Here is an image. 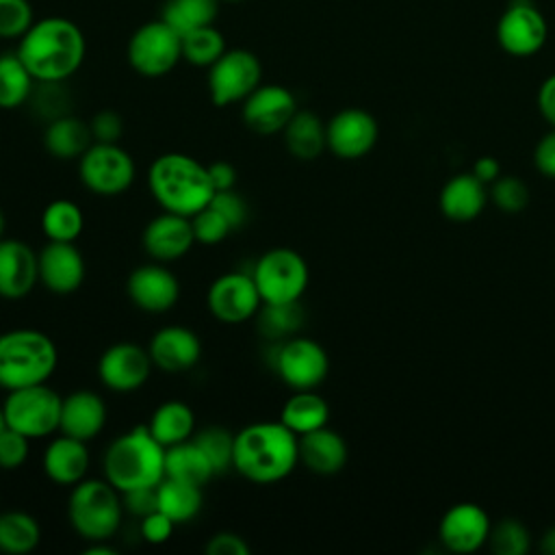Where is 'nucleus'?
I'll return each instance as SVG.
<instances>
[{
	"instance_id": "f257e3e1",
	"label": "nucleus",
	"mask_w": 555,
	"mask_h": 555,
	"mask_svg": "<svg viewBox=\"0 0 555 555\" xmlns=\"http://www.w3.org/2000/svg\"><path fill=\"white\" fill-rule=\"evenodd\" d=\"M15 52L37 82H65L80 69L87 41L76 22L50 15L33 22L17 39Z\"/></svg>"
},
{
	"instance_id": "f03ea898",
	"label": "nucleus",
	"mask_w": 555,
	"mask_h": 555,
	"mask_svg": "<svg viewBox=\"0 0 555 555\" xmlns=\"http://www.w3.org/2000/svg\"><path fill=\"white\" fill-rule=\"evenodd\" d=\"M297 464L299 436L280 418L249 423L234 434L232 468L251 483H278L286 479Z\"/></svg>"
},
{
	"instance_id": "7ed1b4c3",
	"label": "nucleus",
	"mask_w": 555,
	"mask_h": 555,
	"mask_svg": "<svg viewBox=\"0 0 555 555\" xmlns=\"http://www.w3.org/2000/svg\"><path fill=\"white\" fill-rule=\"evenodd\" d=\"M147 186L163 210L184 217L197 215L215 195L208 165L182 152L156 156L147 171Z\"/></svg>"
},
{
	"instance_id": "20e7f679",
	"label": "nucleus",
	"mask_w": 555,
	"mask_h": 555,
	"mask_svg": "<svg viewBox=\"0 0 555 555\" xmlns=\"http://www.w3.org/2000/svg\"><path fill=\"white\" fill-rule=\"evenodd\" d=\"M102 470L104 479L119 492L154 488L165 477V447L150 434L147 425H137L106 447Z\"/></svg>"
},
{
	"instance_id": "39448f33",
	"label": "nucleus",
	"mask_w": 555,
	"mask_h": 555,
	"mask_svg": "<svg viewBox=\"0 0 555 555\" xmlns=\"http://www.w3.org/2000/svg\"><path fill=\"white\" fill-rule=\"evenodd\" d=\"M59 366L54 340L35 327H15L0 334V388L17 390L46 384Z\"/></svg>"
},
{
	"instance_id": "423d86ee",
	"label": "nucleus",
	"mask_w": 555,
	"mask_h": 555,
	"mask_svg": "<svg viewBox=\"0 0 555 555\" xmlns=\"http://www.w3.org/2000/svg\"><path fill=\"white\" fill-rule=\"evenodd\" d=\"M121 492L108 479H89L85 477L72 486L67 499V520L72 529L87 542H106L111 540L124 518Z\"/></svg>"
},
{
	"instance_id": "0eeeda50",
	"label": "nucleus",
	"mask_w": 555,
	"mask_h": 555,
	"mask_svg": "<svg viewBox=\"0 0 555 555\" xmlns=\"http://www.w3.org/2000/svg\"><path fill=\"white\" fill-rule=\"evenodd\" d=\"M267 364L291 390H317L330 373L323 345L299 334L271 343Z\"/></svg>"
},
{
	"instance_id": "6e6552de",
	"label": "nucleus",
	"mask_w": 555,
	"mask_h": 555,
	"mask_svg": "<svg viewBox=\"0 0 555 555\" xmlns=\"http://www.w3.org/2000/svg\"><path fill=\"white\" fill-rule=\"evenodd\" d=\"M249 273L258 286L262 304L301 301L310 282L306 258L291 247H273L260 254Z\"/></svg>"
},
{
	"instance_id": "1a4fd4ad",
	"label": "nucleus",
	"mask_w": 555,
	"mask_h": 555,
	"mask_svg": "<svg viewBox=\"0 0 555 555\" xmlns=\"http://www.w3.org/2000/svg\"><path fill=\"white\" fill-rule=\"evenodd\" d=\"M63 397L46 384H35L9 390L2 412L7 427L20 431L30 440H41L59 434Z\"/></svg>"
},
{
	"instance_id": "9d476101",
	"label": "nucleus",
	"mask_w": 555,
	"mask_h": 555,
	"mask_svg": "<svg viewBox=\"0 0 555 555\" xmlns=\"http://www.w3.org/2000/svg\"><path fill=\"white\" fill-rule=\"evenodd\" d=\"M78 178L89 193L100 197H115L132 186L137 178V165L130 152L119 143L93 141L78 158Z\"/></svg>"
},
{
	"instance_id": "9b49d317",
	"label": "nucleus",
	"mask_w": 555,
	"mask_h": 555,
	"mask_svg": "<svg viewBox=\"0 0 555 555\" xmlns=\"http://www.w3.org/2000/svg\"><path fill=\"white\" fill-rule=\"evenodd\" d=\"M130 67L145 78H160L182 61V35L165 20L141 24L126 48Z\"/></svg>"
},
{
	"instance_id": "f8f14e48",
	"label": "nucleus",
	"mask_w": 555,
	"mask_h": 555,
	"mask_svg": "<svg viewBox=\"0 0 555 555\" xmlns=\"http://www.w3.org/2000/svg\"><path fill=\"white\" fill-rule=\"evenodd\" d=\"M262 82V65L251 50H225L208 67V95L215 106L243 102Z\"/></svg>"
},
{
	"instance_id": "ddd939ff",
	"label": "nucleus",
	"mask_w": 555,
	"mask_h": 555,
	"mask_svg": "<svg viewBox=\"0 0 555 555\" xmlns=\"http://www.w3.org/2000/svg\"><path fill=\"white\" fill-rule=\"evenodd\" d=\"M206 306L217 321L225 325H238L256 319L262 306V297L249 269H236L212 280L206 293Z\"/></svg>"
},
{
	"instance_id": "4468645a",
	"label": "nucleus",
	"mask_w": 555,
	"mask_h": 555,
	"mask_svg": "<svg viewBox=\"0 0 555 555\" xmlns=\"http://www.w3.org/2000/svg\"><path fill=\"white\" fill-rule=\"evenodd\" d=\"M548 28L531 0H512L496 22V43L509 56H531L542 50Z\"/></svg>"
},
{
	"instance_id": "2eb2a0df",
	"label": "nucleus",
	"mask_w": 555,
	"mask_h": 555,
	"mask_svg": "<svg viewBox=\"0 0 555 555\" xmlns=\"http://www.w3.org/2000/svg\"><path fill=\"white\" fill-rule=\"evenodd\" d=\"M152 369L154 364L147 347L132 340L108 345L98 360V377L102 386L121 395L143 388Z\"/></svg>"
},
{
	"instance_id": "dca6fc26",
	"label": "nucleus",
	"mask_w": 555,
	"mask_h": 555,
	"mask_svg": "<svg viewBox=\"0 0 555 555\" xmlns=\"http://www.w3.org/2000/svg\"><path fill=\"white\" fill-rule=\"evenodd\" d=\"M327 150L343 160H358L366 156L379 137L377 119L364 108H343L325 121Z\"/></svg>"
},
{
	"instance_id": "f3484780",
	"label": "nucleus",
	"mask_w": 555,
	"mask_h": 555,
	"mask_svg": "<svg viewBox=\"0 0 555 555\" xmlns=\"http://www.w3.org/2000/svg\"><path fill=\"white\" fill-rule=\"evenodd\" d=\"M128 299L147 314H163L180 299V282L176 273L158 260L139 264L126 280Z\"/></svg>"
},
{
	"instance_id": "a211bd4d",
	"label": "nucleus",
	"mask_w": 555,
	"mask_h": 555,
	"mask_svg": "<svg viewBox=\"0 0 555 555\" xmlns=\"http://www.w3.org/2000/svg\"><path fill=\"white\" fill-rule=\"evenodd\" d=\"M297 113V100L291 89L282 85H258L243 102V124L256 134H278L286 128L291 117Z\"/></svg>"
},
{
	"instance_id": "6ab92c4d",
	"label": "nucleus",
	"mask_w": 555,
	"mask_h": 555,
	"mask_svg": "<svg viewBox=\"0 0 555 555\" xmlns=\"http://www.w3.org/2000/svg\"><path fill=\"white\" fill-rule=\"evenodd\" d=\"M39 284L54 295H72L87 275L82 251L74 243L48 241L39 251Z\"/></svg>"
},
{
	"instance_id": "aec40b11",
	"label": "nucleus",
	"mask_w": 555,
	"mask_h": 555,
	"mask_svg": "<svg viewBox=\"0 0 555 555\" xmlns=\"http://www.w3.org/2000/svg\"><path fill=\"white\" fill-rule=\"evenodd\" d=\"M141 243L152 260L169 264L173 260L184 258L195 245L191 217L163 210L160 215L147 221L141 234Z\"/></svg>"
},
{
	"instance_id": "412c9836",
	"label": "nucleus",
	"mask_w": 555,
	"mask_h": 555,
	"mask_svg": "<svg viewBox=\"0 0 555 555\" xmlns=\"http://www.w3.org/2000/svg\"><path fill=\"white\" fill-rule=\"evenodd\" d=\"M490 516L477 503H457L444 512L438 525V538L451 553H475L490 535Z\"/></svg>"
},
{
	"instance_id": "4be33fe9",
	"label": "nucleus",
	"mask_w": 555,
	"mask_h": 555,
	"mask_svg": "<svg viewBox=\"0 0 555 555\" xmlns=\"http://www.w3.org/2000/svg\"><path fill=\"white\" fill-rule=\"evenodd\" d=\"M39 282L37 251L20 241L4 236L0 241V297L17 301L30 295Z\"/></svg>"
},
{
	"instance_id": "5701e85b",
	"label": "nucleus",
	"mask_w": 555,
	"mask_h": 555,
	"mask_svg": "<svg viewBox=\"0 0 555 555\" xmlns=\"http://www.w3.org/2000/svg\"><path fill=\"white\" fill-rule=\"evenodd\" d=\"M154 369L165 373L191 371L202 358V340L186 325H163L147 343Z\"/></svg>"
},
{
	"instance_id": "b1692460",
	"label": "nucleus",
	"mask_w": 555,
	"mask_h": 555,
	"mask_svg": "<svg viewBox=\"0 0 555 555\" xmlns=\"http://www.w3.org/2000/svg\"><path fill=\"white\" fill-rule=\"evenodd\" d=\"M91 455L85 440L67 434L50 436V442L41 455V468L46 477L56 486H76L89 473Z\"/></svg>"
},
{
	"instance_id": "393cba45",
	"label": "nucleus",
	"mask_w": 555,
	"mask_h": 555,
	"mask_svg": "<svg viewBox=\"0 0 555 555\" xmlns=\"http://www.w3.org/2000/svg\"><path fill=\"white\" fill-rule=\"evenodd\" d=\"M106 416V403L98 392L87 388L74 390L63 397L59 431L89 442L102 434Z\"/></svg>"
},
{
	"instance_id": "a878e982",
	"label": "nucleus",
	"mask_w": 555,
	"mask_h": 555,
	"mask_svg": "<svg viewBox=\"0 0 555 555\" xmlns=\"http://www.w3.org/2000/svg\"><path fill=\"white\" fill-rule=\"evenodd\" d=\"M347 457L349 449L345 438L327 425L299 436V462L314 475L330 477L340 473Z\"/></svg>"
},
{
	"instance_id": "bb28decb",
	"label": "nucleus",
	"mask_w": 555,
	"mask_h": 555,
	"mask_svg": "<svg viewBox=\"0 0 555 555\" xmlns=\"http://www.w3.org/2000/svg\"><path fill=\"white\" fill-rule=\"evenodd\" d=\"M490 193L473 173L453 176L440 191V210L451 221H473L486 208Z\"/></svg>"
},
{
	"instance_id": "cd10ccee",
	"label": "nucleus",
	"mask_w": 555,
	"mask_h": 555,
	"mask_svg": "<svg viewBox=\"0 0 555 555\" xmlns=\"http://www.w3.org/2000/svg\"><path fill=\"white\" fill-rule=\"evenodd\" d=\"M93 143L89 121L76 115H63L46 124L43 147L56 160H78Z\"/></svg>"
},
{
	"instance_id": "c85d7f7f",
	"label": "nucleus",
	"mask_w": 555,
	"mask_h": 555,
	"mask_svg": "<svg viewBox=\"0 0 555 555\" xmlns=\"http://www.w3.org/2000/svg\"><path fill=\"white\" fill-rule=\"evenodd\" d=\"M284 145L297 160H314L327 150L325 121L312 111H299L282 130Z\"/></svg>"
},
{
	"instance_id": "c756f323",
	"label": "nucleus",
	"mask_w": 555,
	"mask_h": 555,
	"mask_svg": "<svg viewBox=\"0 0 555 555\" xmlns=\"http://www.w3.org/2000/svg\"><path fill=\"white\" fill-rule=\"evenodd\" d=\"M147 429L165 449L180 444L184 440H191L197 431L195 412L184 401H178V399L163 401L152 412Z\"/></svg>"
},
{
	"instance_id": "7c9ffc66",
	"label": "nucleus",
	"mask_w": 555,
	"mask_h": 555,
	"mask_svg": "<svg viewBox=\"0 0 555 555\" xmlns=\"http://www.w3.org/2000/svg\"><path fill=\"white\" fill-rule=\"evenodd\" d=\"M202 486L171 477H163V481L156 486V509L169 516L176 525L191 522L202 512Z\"/></svg>"
},
{
	"instance_id": "2f4dec72",
	"label": "nucleus",
	"mask_w": 555,
	"mask_h": 555,
	"mask_svg": "<svg viewBox=\"0 0 555 555\" xmlns=\"http://www.w3.org/2000/svg\"><path fill=\"white\" fill-rule=\"evenodd\" d=\"M280 421L297 436H304L327 425L330 405L317 390H293L280 410Z\"/></svg>"
},
{
	"instance_id": "473e14b6",
	"label": "nucleus",
	"mask_w": 555,
	"mask_h": 555,
	"mask_svg": "<svg viewBox=\"0 0 555 555\" xmlns=\"http://www.w3.org/2000/svg\"><path fill=\"white\" fill-rule=\"evenodd\" d=\"M165 477L189 481L204 488L215 477V470L206 453L191 438L165 449Z\"/></svg>"
},
{
	"instance_id": "72a5a7b5",
	"label": "nucleus",
	"mask_w": 555,
	"mask_h": 555,
	"mask_svg": "<svg viewBox=\"0 0 555 555\" xmlns=\"http://www.w3.org/2000/svg\"><path fill=\"white\" fill-rule=\"evenodd\" d=\"M41 542L39 520L22 509L0 512V553L28 555Z\"/></svg>"
},
{
	"instance_id": "f704fd0d",
	"label": "nucleus",
	"mask_w": 555,
	"mask_h": 555,
	"mask_svg": "<svg viewBox=\"0 0 555 555\" xmlns=\"http://www.w3.org/2000/svg\"><path fill=\"white\" fill-rule=\"evenodd\" d=\"M37 80L17 52L0 54V108L13 111L28 104Z\"/></svg>"
},
{
	"instance_id": "c9c22d12",
	"label": "nucleus",
	"mask_w": 555,
	"mask_h": 555,
	"mask_svg": "<svg viewBox=\"0 0 555 555\" xmlns=\"http://www.w3.org/2000/svg\"><path fill=\"white\" fill-rule=\"evenodd\" d=\"M256 323L260 334L269 340H286L295 336L304 323H306V312L301 301H282V304H262Z\"/></svg>"
},
{
	"instance_id": "e433bc0d",
	"label": "nucleus",
	"mask_w": 555,
	"mask_h": 555,
	"mask_svg": "<svg viewBox=\"0 0 555 555\" xmlns=\"http://www.w3.org/2000/svg\"><path fill=\"white\" fill-rule=\"evenodd\" d=\"M85 230V215L72 199H52L41 212V232L48 241L76 243Z\"/></svg>"
},
{
	"instance_id": "4c0bfd02",
	"label": "nucleus",
	"mask_w": 555,
	"mask_h": 555,
	"mask_svg": "<svg viewBox=\"0 0 555 555\" xmlns=\"http://www.w3.org/2000/svg\"><path fill=\"white\" fill-rule=\"evenodd\" d=\"M219 13V0H167L160 11L165 20L180 35L215 24Z\"/></svg>"
},
{
	"instance_id": "58836bf2",
	"label": "nucleus",
	"mask_w": 555,
	"mask_h": 555,
	"mask_svg": "<svg viewBox=\"0 0 555 555\" xmlns=\"http://www.w3.org/2000/svg\"><path fill=\"white\" fill-rule=\"evenodd\" d=\"M225 39L215 24L189 30L182 35V59L195 67H210L223 52Z\"/></svg>"
},
{
	"instance_id": "ea45409f",
	"label": "nucleus",
	"mask_w": 555,
	"mask_h": 555,
	"mask_svg": "<svg viewBox=\"0 0 555 555\" xmlns=\"http://www.w3.org/2000/svg\"><path fill=\"white\" fill-rule=\"evenodd\" d=\"M193 440L199 444V449L206 453L208 462L212 464L215 475H223L232 470V457H234V434L228 427L221 425H208L195 431Z\"/></svg>"
},
{
	"instance_id": "a19ab883",
	"label": "nucleus",
	"mask_w": 555,
	"mask_h": 555,
	"mask_svg": "<svg viewBox=\"0 0 555 555\" xmlns=\"http://www.w3.org/2000/svg\"><path fill=\"white\" fill-rule=\"evenodd\" d=\"M28 104L33 113L46 124L72 113V95L65 82H37Z\"/></svg>"
},
{
	"instance_id": "79ce46f5",
	"label": "nucleus",
	"mask_w": 555,
	"mask_h": 555,
	"mask_svg": "<svg viewBox=\"0 0 555 555\" xmlns=\"http://www.w3.org/2000/svg\"><path fill=\"white\" fill-rule=\"evenodd\" d=\"M488 544L496 555H527L531 548V533L518 518H501L490 527Z\"/></svg>"
},
{
	"instance_id": "37998d69",
	"label": "nucleus",
	"mask_w": 555,
	"mask_h": 555,
	"mask_svg": "<svg viewBox=\"0 0 555 555\" xmlns=\"http://www.w3.org/2000/svg\"><path fill=\"white\" fill-rule=\"evenodd\" d=\"M490 199L507 215L522 212L529 204V186L516 176H499L490 186Z\"/></svg>"
},
{
	"instance_id": "c03bdc74",
	"label": "nucleus",
	"mask_w": 555,
	"mask_h": 555,
	"mask_svg": "<svg viewBox=\"0 0 555 555\" xmlns=\"http://www.w3.org/2000/svg\"><path fill=\"white\" fill-rule=\"evenodd\" d=\"M28 0H0V39H20L33 26Z\"/></svg>"
},
{
	"instance_id": "a18cd8bd",
	"label": "nucleus",
	"mask_w": 555,
	"mask_h": 555,
	"mask_svg": "<svg viewBox=\"0 0 555 555\" xmlns=\"http://www.w3.org/2000/svg\"><path fill=\"white\" fill-rule=\"evenodd\" d=\"M191 225H193L195 243H202V245H219L230 236V232H234L225 221V217L217 212L210 204L191 217Z\"/></svg>"
},
{
	"instance_id": "49530a36",
	"label": "nucleus",
	"mask_w": 555,
	"mask_h": 555,
	"mask_svg": "<svg viewBox=\"0 0 555 555\" xmlns=\"http://www.w3.org/2000/svg\"><path fill=\"white\" fill-rule=\"evenodd\" d=\"M30 453V438L7 427L0 434V470H17Z\"/></svg>"
},
{
	"instance_id": "de8ad7c7",
	"label": "nucleus",
	"mask_w": 555,
	"mask_h": 555,
	"mask_svg": "<svg viewBox=\"0 0 555 555\" xmlns=\"http://www.w3.org/2000/svg\"><path fill=\"white\" fill-rule=\"evenodd\" d=\"M210 206L225 217V221L230 223L232 230H241L249 219V206L243 199V195L236 193V189L215 191V195L210 199Z\"/></svg>"
},
{
	"instance_id": "09e8293b",
	"label": "nucleus",
	"mask_w": 555,
	"mask_h": 555,
	"mask_svg": "<svg viewBox=\"0 0 555 555\" xmlns=\"http://www.w3.org/2000/svg\"><path fill=\"white\" fill-rule=\"evenodd\" d=\"M89 128H91L93 141L98 143H119V139L124 137V119L113 108L98 111L89 119Z\"/></svg>"
},
{
	"instance_id": "8fccbe9b",
	"label": "nucleus",
	"mask_w": 555,
	"mask_h": 555,
	"mask_svg": "<svg viewBox=\"0 0 555 555\" xmlns=\"http://www.w3.org/2000/svg\"><path fill=\"white\" fill-rule=\"evenodd\" d=\"M173 529L176 522L160 509H154L147 516L139 518V533L147 544H165L173 535Z\"/></svg>"
},
{
	"instance_id": "3c124183",
	"label": "nucleus",
	"mask_w": 555,
	"mask_h": 555,
	"mask_svg": "<svg viewBox=\"0 0 555 555\" xmlns=\"http://www.w3.org/2000/svg\"><path fill=\"white\" fill-rule=\"evenodd\" d=\"M204 551L208 555H249L251 553L245 538H241L234 531H219L210 535Z\"/></svg>"
},
{
	"instance_id": "603ef678",
	"label": "nucleus",
	"mask_w": 555,
	"mask_h": 555,
	"mask_svg": "<svg viewBox=\"0 0 555 555\" xmlns=\"http://www.w3.org/2000/svg\"><path fill=\"white\" fill-rule=\"evenodd\" d=\"M121 501H124V509L128 514H132L134 518H143L156 509V486L121 492Z\"/></svg>"
},
{
	"instance_id": "864d4df0",
	"label": "nucleus",
	"mask_w": 555,
	"mask_h": 555,
	"mask_svg": "<svg viewBox=\"0 0 555 555\" xmlns=\"http://www.w3.org/2000/svg\"><path fill=\"white\" fill-rule=\"evenodd\" d=\"M533 163L542 176L555 180V128L538 141L533 152Z\"/></svg>"
},
{
	"instance_id": "5fc2aeb1",
	"label": "nucleus",
	"mask_w": 555,
	"mask_h": 555,
	"mask_svg": "<svg viewBox=\"0 0 555 555\" xmlns=\"http://www.w3.org/2000/svg\"><path fill=\"white\" fill-rule=\"evenodd\" d=\"M208 176L215 191H228L236 186V167L228 160H215L208 165Z\"/></svg>"
},
{
	"instance_id": "6e6d98bb",
	"label": "nucleus",
	"mask_w": 555,
	"mask_h": 555,
	"mask_svg": "<svg viewBox=\"0 0 555 555\" xmlns=\"http://www.w3.org/2000/svg\"><path fill=\"white\" fill-rule=\"evenodd\" d=\"M538 108L542 117L555 128V74H551L538 89Z\"/></svg>"
},
{
	"instance_id": "4d7b16f0",
	"label": "nucleus",
	"mask_w": 555,
	"mask_h": 555,
	"mask_svg": "<svg viewBox=\"0 0 555 555\" xmlns=\"http://www.w3.org/2000/svg\"><path fill=\"white\" fill-rule=\"evenodd\" d=\"M470 173L488 186L501 176V163L494 156H481V158L475 160Z\"/></svg>"
},
{
	"instance_id": "13d9d810",
	"label": "nucleus",
	"mask_w": 555,
	"mask_h": 555,
	"mask_svg": "<svg viewBox=\"0 0 555 555\" xmlns=\"http://www.w3.org/2000/svg\"><path fill=\"white\" fill-rule=\"evenodd\" d=\"M85 553H87V555H115L117 548L111 546L108 540H106V542H89V546L85 548Z\"/></svg>"
},
{
	"instance_id": "bf43d9fd",
	"label": "nucleus",
	"mask_w": 555,
	"mask_h": 555,
	"mask_svg": "<svg viewBox=\"0 0 555 555\" xmlns=\"http://www.w3.org/2000/svg\"><path fill=\"white\" fill-rule=\"evenodd\" d=\"M540 551L546 555H555V525L548 527L540 540Z\"/></svg>"
},
{
	"instance_id": "052dcab7",
	"label": "nucleus",
	"mask_w": 555,
	"mask_h": 555,
	"mask_svg": "<svg viewBox=\"0 0 555 555\" xmlns=\"http://www.w3.org/2000/svg\"><path fill=\"white\" fill-rule=\"evenodd\" d=\"M4 230H7V217H4V212L0 208V241L4 238Z\"/></svg>"
},
{
	"instance_id": "680f3d73",
	"label": "nucleus",
	"mask_w": 555,
	"mask_h": 555,
	"mask_svg": "<svg viewBox=\"0 0 555 555\" xmlns=\"http://www.w3.org/2000/svg\"><path fill=\"white\" fill-rule=\"evenodd\" d=\"M7 429V421H4V412H2V405H0V434Z\"/></svg>"
},
{
	"instance_id": "e2e57ef3",
	"label": "nucleus",
	"mask_w": 555,
	"mask_h": 555,
	"mask_svg": "<svg viewBox=\"0 0 555 555\" xmlns=\"http://www.w3.org/2000/svg\"><path fill=\"white\" fill-rule=\"evenodd\" d=\"M228 2H241V0H228Z\"/></svg>"
}]
</instances>
